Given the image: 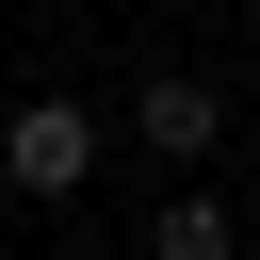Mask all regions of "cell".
I'll return each mask as SVG.
<instances>
[{
  "label": "cell",
  "mask_w": 260,
  "mask_h": 260,
  "mask_svg": "<svg viewBox=\"0 0 260 260\" xmlns=\"http://www.w3.org/2000/svg\"><path fill=\"white\" fill-rule=\"evenodd\" d=\"M0 179H16V195H81V179H98V114H81V98H16Z\"/></svg>",
  "instance_id": "obj_1"
},
{
  "label": "cell",
  "mask_w": 260,
  "mask_h": 260,
  "mask_svg": "<svg viewBox=\"0 0 260 260\" xmlns=\"http://www.w3.org/2000/svg\"><path fill=\"white\" fill-rule=\"evenodd\" d=\"M130 130H146V162H211V146H228V98H211V81H146Z\"/></svg>",
  "instance_id": "obj_2"
},
{
  "label": "cell",
  "mask_w": 260,
  "mask_h": 260,
  "mask_svg": "<svg viewBox=\"0 0 260 260\" xmlns=\"http://www.w3.org/2000/svg\"><path fill=\"white\" fill-rule=\"evenodd\" d=\"M146 260H228V211H211V195H179V211L146 228Z\"/></svg>",
  "instance_id": "obj_3"
}]
</instances>
